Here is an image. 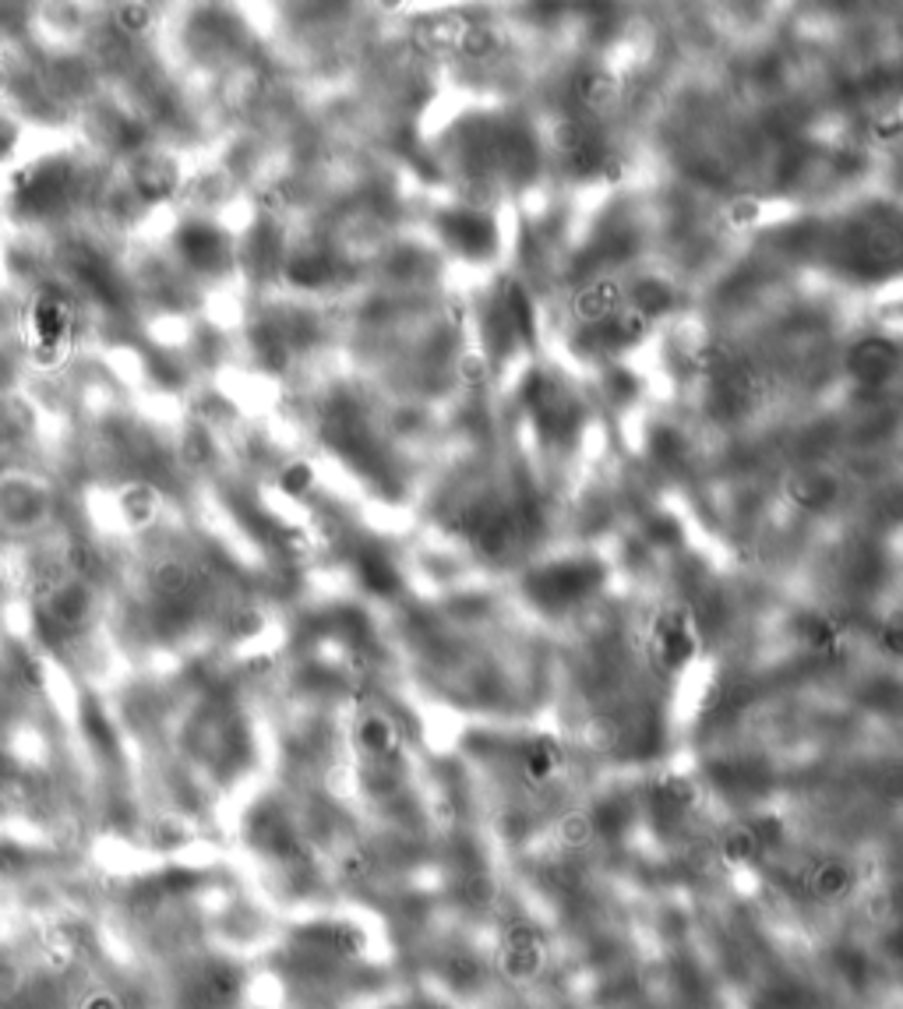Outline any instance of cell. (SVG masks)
<instances>
[{
	"mask_svg": "<svg viewBox=\"0 0 903 1009\" xmlns=\"http://www.w3.org/2000/svg\"><path fill=\"white\" fill-rule=\"evenodd\" d=\"M307 484H311V470H307V466H293V470H286L283 487H286V491H290V494H300Z\"/></svg>",
	"mask_w": 903,
	"mask_h": 1009,
	"instance_id": "cell-1",
	"label": "cell"
}]
</instances>
